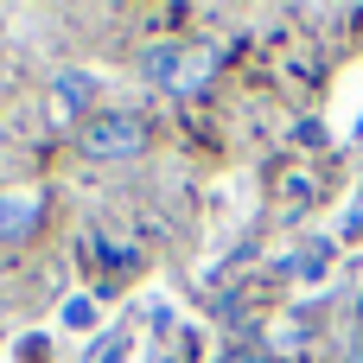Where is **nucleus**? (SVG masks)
Returning <instances> with one entry per match:
<instances>
[{"label": "nucleus", "mask_w": 363, "mask_h": 363, "mask_svg": "<svg viewBox=\"0 0 363 363\" xmlns=\"http://www.w3.org/2000/svg\"><path fill=\"white\" fill-rule=\"evenodd\" d=\"M147 115H134V108H102V115H89L83 121V153L89 160H134V153H147Z\"/></svg>", "instance_id": "nucleus-2"}, {"label": "nucleus", "mask_w": 363, "mask_h": 363, "mask_svg": "<svg viewBox=\"0 0 363 363\" xmlns=\"http://www.w3.org/2000/svg\"><path fill=\"white\" fill-rule=\"evenodd\" d=\"M345 363H363V338H357V345H351V357H345Z\"/></svg>", "instance_id": "nucleus-6"}, {"label": "nucleus", "mask_w": 363, "mask_h": 363, "mask_svg": "<svg viewBox=\"0 0 363 363\" xmlns=\"http://www.w3.org/2000/svg\"><path fill=\"white\" fill-rule=\"evenodd\" d=\"M223 363H268V357H262V351H230Z\"/></svg>", "instance_id": "nucleus-5"}, {"label": "nucleus", "mask_w": 363, "mask_h": 363, "mask_svg": "<svg viewBox=\"0 0 363 363\" xmlns=\"http://www.w3.org/2000/svg\"><path fill=\"white\" fill-rule=\"evenodd\" d=\"M357 313H363V294H357Z\"/></svg>", "instance_id": "nucleus-7"}, {"label": "nucleus", "mask_w": 363, "mask_h": 363, "mask_svg": "<svg viewBox=\"0 0 363 363\" xmlns=\"http://www.w3.org/2000/svg\"><path fill=\"white\" fill-rule=\"evenodd\" d=\"M64 96L83 102V96H89V77H83V70H64Z\"/></svg>", "instance_id": "nucleus-4"}, {"label": "nucleus", "mask_w": 363, "mask_h": 363, "mask_svg": "<svg viewBox=\"0 0 363 363\" xmlns=\"http://www.w3.org/2000/svg\"><path fill=\"white\" fill-rule=\"evenodd\" d=\"M140 77H147V83H160V89H172V96H198V89L217 77V57H211L204 45L160 38V45H147V51H140Z\"/></svg>", "instance_id": "nucleus-1"}, {"label": "nucleus", "mask_w": 363, "mask_h": 363, "mask_svg": "<svg viewBox=\"0 0 363 363\" xmlns=\"http://www.w3.org/2000/svg\"><path fill=\"white\" fill-rule=\"evenodd\" d=\"M38 230V198H0V242H19V236H32Z\"/></svg>", "instance_id": "nucleus-3"}]
</instances>
